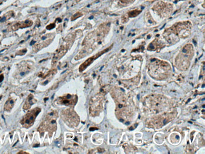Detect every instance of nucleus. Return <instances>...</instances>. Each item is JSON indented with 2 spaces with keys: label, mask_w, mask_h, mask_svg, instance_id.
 Instances as JSON below:
<instances>
[{
  "label": "nucleus",
  "mask_w": 205,
  "mask_h": 154,
  "mask_svg": "<svg viewBox=\"0 0 205 154\" xmlns=\"http://www.w3.org/2000/svg\"><path fill=\"white\" fill-rule=\"evenodd\" d=\"M40 108H36L32 110V112L28 113L26 115V116L25 117L24 120H22L24 122V124L30 125H30H32L33 124V122L34 121L36 116L39 113H40Z\"/></svg>",
  "instance_id": "f257e3e1"
},
{
  "label": "nucleus",
  "mask_w": 205,
  "mask_h": 154,
  "mask_svg": "<svg viewBox=\"0 0 205 154\" xmlns=\"http://www.w3.org/2000/svg\"><path fill=\"white\" fill-rule=\"evenodd\" d=\"M111 47H110V48H111ZM110 48H108L106 49V50H104V51H102V52L97 54L95 55V56H93V57H92L89 59L87 60H86V61H85V62H84L81 66H80V67H79V71L81 72V71H84V70L88 66H89L91 63H93V61H94L95 59H96L97 58L100 57L101 55H102L104 53L107 52L108 51H109V50H110Z\"/></svg>",
  "instance_id": "f03ea898"
},
{
  "label": "nucleus",
  "mask_w": 205,
  "mask_h": 154,
  "mask_svg": "<svg viewBox=\"0 0 205 154\" xmlns=\"http://www.w3.org/2000/svg\"><path fill=\"white\" fill-rule=\"evenodd\" d=\"M32 22L30 21H26V22H24L22 23H19V24H16V25H15L14 26V28L15 30H16L17 28H22L24 27H30L32 25Z\"/></svg>",
  "instance_id": "7ed1b4c3"
},
{
  "label": "nucleus",
  "mask_w": 205,
  "mask_h": 154,
  "mask_svg": "<svg viewBox=\"0 0 205 154\" xmlns=\"http://www.w3.org/2000/svg\"><path fill=\"white\" fill-rule=\"evenodd\" d=\"M140 13H141V11H138V10H135L130 11L129 13V17H135L136 16H137Z\"/></svg>",
  "instance_id": "20e7f679"
},
{
  "label": "nucleus",
  "mask_w": 205,
  "mask_h": 154,
  "mask_svg": "<svg viewBox=\"0 0 205 154\" xmlns=\"http://www.w3.org/2000/svg\"><path fill=\"white\" fill-rule=\"evenodd\" d=\"M81 16V14L80 13H76L75 15H74L72 16V20L73 21V20H76V19H77L78 17H79V16Z\"/></svg>",
  "instance_id": "39448f33"
},
{
  "label": "nucleus",
  "mask_w": 205,
  "mask_h": 154,
  "mask_svg": "<svg viewBox=\"0 0 205 154\" xmlns=\"http://www.w3.org/2000/svg\"><path fill=\"white\" fill-rule=\"evenodd\" d=\"M54 27H55V24H50V25H49V26H47L46 28H47L48 30H51V29H52Z\"/></svg>",
  "instance_id": "423d86ee"
},
{
  "label": "nucleus",
  "mask_w": 205,
  "mask_h": 154,
  "mask_svg": "<svg viewBox=\"0 0 205 154\" xmlns=\"http://www.w3.org/2000/svg\"><path fill=\"white\" fill-rule=\"evenodd\" d=\"M3 75H1V76H0V82H1L3 80Z\"/></svg>",
  "instance_id": "0eeeda50"
},
{
  "label": "nucleus",
  "mask_w": 205,
  "mask_h": 154,
  "mask_svg": "<svg viewBox=\"0 0 205 154\" xmlns=\"http://www.w3.org/2000/svg\"><path fill=\"white\" fill-rule=\"evenodd\" d=\"M39 145H34V147H39Z\"/></svg>",
  "instance_id": "6e6552de"
},
{
  "label": "nucleus",
  "mask_w": 205,
  "mask_h": 154,
  "mask_svg": "<svg viewBox=\"0 0 205 154\" xmlns=\"http://www.w3.org/2000/svg\"><path fill=\"white\" fill-rule=\"evenodd\" d=\"M93 16H91V17H90V19H92V18H93Z\"/></svg>",
  "instance_id": "1a4fd4ad"
}]
</instances>
